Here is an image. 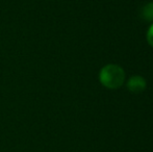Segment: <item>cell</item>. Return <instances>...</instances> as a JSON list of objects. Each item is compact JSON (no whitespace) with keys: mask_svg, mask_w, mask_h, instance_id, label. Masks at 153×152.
Masks as SVG:
<instances>
[{"mask_svg":"<svg viewBox=\"0 0 153 152\" xmlns=\"http://www.w3.org/2000/svg\"><path fill=\"white\" fill-rule=\"evenodd\" d=\"M99 79L102 85L111 90H116L122 87L125 80V72L122 67L115 64H108L101 69Z\"/></svg>","mask_w":153,"mask_h":152,"instance_id":"cell-1","label":"cell"},{"mask_svg":"<svg viewBox=\"0 0 153 152\" xmlns=\"http://www.w3.org/2000/svg\"><path fill=\"white\" fill-rule=\"evenodd\" d=\"M146 85H147V83H146L145 78L139 75L132 76L127 81V89L131 93H135V94L142 93L146 89Z\"/></svg>","mask_w":153,"mask_h":152,"instance_id":"cell-2","label":"cell"},{"mask_svg":"<svg viewBox=\"0 0 153 152\" xmlns=\"http://www.w3.org/2000/svg\"><path fill=\"white\" fill-rule=\"evenodd\" d=\"M142 18L146 21H153V2L146 4L142 10Z\"/></svg>","mask_w":153,"mask_h":152,"instance_id":"cell-3","label":"cell"},{"mask_svg":"<svg viewBox=\"0 0 153 152\" xmlns=\"http://www.w3.org/2000/svg\"><path fill=\"white\" fill-rule=\"evenodd\" d=\"M147 41L150 45L153 47V24L150 26V28L148 29V33H147Z\"/></svg>","mask_w":153,"mask_h":152,"instance_id":"cell-4","label":"cell"}]
</instances>
